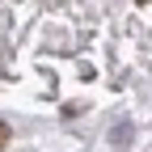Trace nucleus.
<instances>
[{
	"instance_id": "nucleus-1",
	"label": "nucleus",
	"mask_w": 152,
	"mask_h": 152,
	"mask_svg": "<svg viewBox=\"0 0 152 152\" xmlns=\"http://www.w3.org/2000/svg\"><path fill=\"white\" fill-rule=\"evenodd\" d=\"M9 135H13V131H9V123H0V148L9 144Z\"/></svg>"
}]
</instances>
